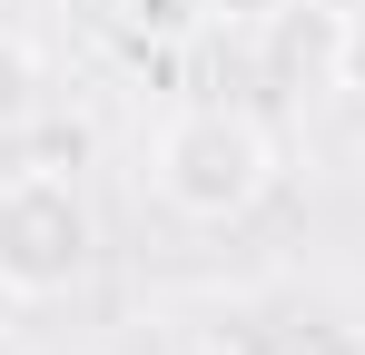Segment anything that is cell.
Returning <instances> with one entry per match:
<instances>
[{"label":"cell","instance_id":"cell-1","mask_svg":"<svg viewBox=\"0 0 365 355\" xmlns=\"http://www.w3.org/2000/svg\"><path fill=\"white\" fill-rule=\"evenodd\" d=\"M89 267H99V217L79 197V178L10 168L0 178V296L40 306V296H69Z\"/></svg>","mask_w":365,"mask_h":355},{"label":"cell","instance_id":"cell-2","mask_svg":"<svg viewBox=\"0 0 365 355\" xmlns=\"http://www.w3.org/2000/svg\"><path fill=\"white\" fill-rule=\"evenodd\" d=\"M267 178H277V158H267L257 118H237V109H178L158 128V197L197 227L247 217L267 197Z\"/></svg>","mask_w":365,"mask_h":355},{"label":"cell","instance_id":"cell-3","mask_svg":"<svg viewBox=\"0 0 365 355\" xmlns=\"http://www.w3.org/2000/svg\"><path fill=\"white\" fill-rule=\"evenodd\" d=\"M207 20H217L207 0H128V30H138V40H158V50H178V40H197Z\"/></svg>","mask_w":365,"mask_h":355},{"label":"cell","instance_id":"cell-4","mask_svg":"<svg viewBox=\"0 0 365 355\" xmlns=\"http://www.w3.org/2000/svg\"><path fill=\"white\" fill-rule=\"evenodd\" d=\"M30 109H40V59H30L10 30H0V128H20Z\"/></svg>","mask_w":365,"mask_h":355},{"label":"cell","instance_id":"cell-5","mask_svg":"<svg viewBox=\"0 0 365 355\" xmlns=\"http://www.w3.org/2000/svg\"><path fill=\"white\" fill-rule=\"evenodd\" d=\"M326 79H336L346 99H365V10H346V20L326 30Z\"/></svg>","mask_w":365,"mask_h":355},{"label":"cell","instance_id":"cell-6","mask_svg":"<svg viewBox=\"0 0 365 355\" xmlns=\"http://www.w3.org/2000/svg\"><path fill=\"white\" fill-rule=\"evenodd\" d=\"M267 355H365V336L356 326H287Z\"/></svg>","mask_w":365,"mask_h":355},{"label":"cell","instance_id":"cell-7","mask_svg":"<svg viewBox=\"0 0 365 355\" xmlns=\"http://www.w3.org/2000/svg\"><path fill=\"white\" fill-rule=\"evenodd\" d=\"M207 10H217V20H237V30H267L287 0H207Z\"/></svg>","mask_w":365,"mask_h":355},{"label":"cell","instance_id":"cell-8","mask_svg":"<svg viewBox=\"0 0 365 355\" xmlns=\"http://www.w3.org/2000/svg\"><path fill=\"white\" fill-rule=\"evenodd\" d=\"M178 355H247V346H217V336H207V346H178Z\"/></svg>","mask_w":365,"mask_h":355}]
</instances>
